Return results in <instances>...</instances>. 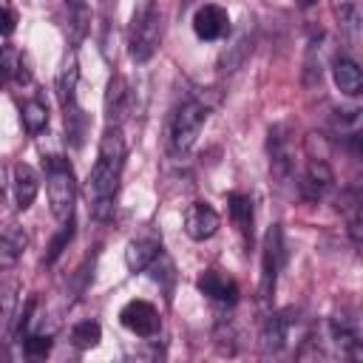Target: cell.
Returning <instances> with one entry per match:
<instances>
[{
  "label": "cell",
  "mask_w": 363,
  "mask_h": 363,
  "mask_svg": "<svg viewBox=\"0 0 363 363\" xmlns=\"http://www.w3.org/2000/svg\"><path fill=\"white\" fill-rule=\"evenodd\" d=\"M122 164H125V139L119 125H108L102 139H99V156L91 167L88 176V201H91V216L96 221H108L116 207V193H119V179H122Z\"/></svg>",
  "instance_id": "obj_1"
},
{
  "label": "cell",
  "mask_w": 363,
  "mask_h": 363,
  "mask_svg": "<svg viewBox=\"0 0 363 363\" xmlns=\"http://www.w3.org/2000/svg\"><path fill=\"white\" fill-rule=\"evenodd\" d=\"M43 170H45V187H48V204L57 221H71L74 213V201H77V179H74V167L68 159L62 156H48L43 159Z\"/></svg>",
  "instance_id": "obj_2"
},
{
  "label": "cell",
  "mask_w": 363,
  "mask_h": 363,
  "mask_svg": "<svg viewBox=\"0 0 363 363\" xmlns=\"http://www.w3.org/2000/svg\"><path fill=\"white\" fill-rule=\"evenodd\" d=\"M207 111L210 108H207V102L201 96H187L182 105L173 108L167 136H170V150L176 156H184L196 145V139H199V133H201V128L207 122Z\"/></svg>",
  "instance_id": "obj_3"
},
{
  "label": "cell",
  "mask_w": 363,
  "mask_h": 363,
  "mask_svg": "<svg viewBox=\"0 0 363 363\" xmlns=\"http://www.w3.org/2000/svg\"><path fill=\"white\" fill-rule=\"evenodd\" d=\"M162 40V17L153 0H145L130 20V31H128V54L133 62H147Z\"/></svg>",
  "instance_id": "obj_4"
},
{
  "label": "cell",
  "mask_w": 363,
  "mask_h": 363,
  "mask_svg": "<svg viewBox=\"0 0 363 363\" xmlns=\"http://www.w3.org/2000/svg\"><path fill=\"white\" fill-rule=\"evenodd\" d=\"M286 261V244H284V230L281 224H272L264 235V255H261V298L269 301L275 295L278 272Z\"/></svg>",
  "instance_id": "obj_5"
},
{
  "label": "cell",
  "mask_w": 363,
  "mask_h": 363,
  "mask_svg": "<svg viewBox=\"0 0 363 363\" xmlns=\"http://www.w3.org/2000/svg\"><path fill=\"white\" fill-rule=\"evenodd\" d=\"M267 153H269V173L278 184H286L295 173V159H292V136L289 125L278 122L267 130Z\"/></svg>",
  "instance_id": "obj_6"
},
{
  "label": "cell",
  "mask_w": 363,
  "mask_h": 363,
  "mask_svg": "<svg viewBox=\"0 0 363 363\" xmlns=\"http://www.w3.org/2000/svg\"><path fill=\"white\" fill-rule=\"evenodd\" d=\"M335 184V173L329 167V162L323 156H309L303 173H301V182H298V193L301 199L306 201H320Z\"/></svg>",
  "instance_id": "obj_7"
},
{
  "label": "cell",
  "mask_w": 363,
  "mask_h": 363,
  "mask_svg": "<svg viewBox=\"0 0 363 363\" xmlns=\"http://www.w3.org/2000/svg\"><path fill=\"white\" fill-rule=\"evenodd\" d=\"M119 320L128 332H133L139 337H153L159 332V309L150 301H142V298L128 301L119 312Z\"/></svg>",
  "instance_id": "obj_8"
},
{
  "label": "cell",
  "mask_w": 363,
  "mask_h": 363,
  "mask_svg": "<svg viewBox=\"0 0 363 363\" xmlns=\"http://www.w3.org/2000/svg\"><path fill=\"white\" fill-rule=\"evenodd\" d=\"M193 31H196L199 40H207V43L227 37L230 34V14H227V9L218 6V3L199 6L196 14H193Z\"/></svg>",
  "instance_id": "obj_9"
},
{
  "label": "cell",
  "mask_w": 363,
  "mask_h": 363,
  "mask_svg": "<svg viewBox=\"0 0 363 363\" xmlns=\"http://www.w3.org/2000/svg\"><path fill=\"white\" fill-rule=\"evenodd\" d=\"M221 227V218L218 213L207 204V201H193L187 210H184V233L193 238V241H207L218 233Z\"/></svg>",
  "instance_id": "obj_10"
},
{
  "label": "cell",
  "mask_w": 363,
  "mask_h": 363,
  "mask_svg": "<svg viewBox=\"0 0 363 363\" xmlns=\"http://www.w3.org/2000/svg\"><path fill=\"white\" fill-rule=\"evenodd\" d=\"M196 286H199L201 295H207V298H213L218 303H235L238 301V284L230 275L218 272V269H204L199 275Z\"/></svg>",
  "instance_id": "obj_11"
},
{
  "label": "cell",
  "mask_w": 363,
  "mask_h": 363,
  "mask_svg": "<svg viewBox=\"0 0 363 363\" xmlns=\"http://www.w3.org/2000/svg\"><path fill=\"white\" fill-rule=\"evenodd\" d=\"M77 82H79V62H77V54L71 51L57 74V96H60V105L65 113H74L79 111L77 105Z\"/></svg>",
  "instance_id": "obj_12"
},
{
  "label": "cell",
  "mask_w": 363,
  "mask_h": 363,
  "mask_svg": "<svg viewBox=\"0 0 363 363\" xmlns=\"http://www.w3.org/2000/svg\"><path fill=\"white\" fill-rule=\"evenodd\" d=\"M11 190H14V204L17 210H28L37 199V190H40V182H37V173L31 164L26 162H17L11 167Z\"/></svg>",
  "instance_id": "obj_13"
},
{
  "label": "cell",
  "mask_w": 363,
  "mask_h": 363,
  "mask_svg": "<svg viewBox=\"0 0 363 363\" xmlns=\"http://www.w3.org/2000/svg\"><path fill=\"white\" fill-rule=\"evenodd\" d=\"M162 255V244L159 238H150V235H139L133 241H128V250H125V264L130 272H147L150 264Z\"/></svg>",
  "instance_id": "obj_14"
},
{
  "label": "cell",
  "mask_w": 363,
  "mask_h": 363,
  "mask_svg": "<svg viewBox=\"0 0 363 363\" xmlns=\"http://www.w3.org/2000/svg\"><path fill=\"white\" fill-rule=\"evenodd\" d=\"M332 79L337 85L340 94L346 96H360L363 94V71L354 60L349 57H337L335 65H332Z\"/></svg>",
  "instance_id": "obj_15"
},
{
  "label": "cell",
  "mask_w": 363,
  "mask_h": 363,
  "mask_svg": "<svg viewBox=\"0 0 363 363\" xmlns=\"http://www.w3.org/2000/svg\"><path fill=\"white\" fill-rule=\"evenodd\" d=\"M125 111H128V85L119 74H113L108 79V91H105V119H108V125H119Z\"/></svg>",
  "instance_id": "obj_16"
},
{
  "label": "cell",
  "mask_w": 363,
  "mask_h": 363,
  "mask_svg": "<svg viewBox=\"0 0 363 363\" xmlns=\"http://www.w3.org/2000/svg\"><path fill=\"white\" fill-rule=\"evenodd\" d=\"M26 244H28V235H26L17 224H9V227L3 230V238H0V267H3V269H11L14 261L23 255Z\"/></svg>",
  "instance_id": "obj_17"
},
{
  "label": "cell",
  "mask_w": 363,
  "mask_h": 363,
  "mask_svg": "<svg viewBox=\"0 0 363 363\" xmlns=\"http://www.w3.org/2000/svg\"><path fill=\"white\" fill-rule=\"evenodd\" d=\"M286 337H289V320L284 315H269L264 320V329H261V349L278 352V349H284Z\"/></svg>",
  "instance_id": "obj_18"
},
{
  "label": "cell",
  "mask_w": 363,
  "mask_h": 363,
  "mask_svg": "<svg viewBox=\"0 0 363 363\" xmlns=\"http://www.w3.org/2000/svg\"><path fill=\"white\" fill-rule=\"evenodd\" d=\"M65 11H68V37L71 45H79L82 37L88 34V23H91V11L85 0H65Z\"/></svg>",
  "instance_id": "obj_19"
},
{
  "label": "cell",
  "mask_w": 363,
  "mask_h": 363,
  "mask_svg": "<svg viewBox=\"0 0 363 363\" xmlns=\"http://www.w3.org/2000/svg\"><path fill=\"white\" fill-rule=\"evenodd\" d=\"M250 51H252V40H250V34H247V28H244V31H238V34L233 37V45H227V48L221 51L218 68H221V71H235V68L250 57Z\"/></svg>",
  "instance_id": "obj_20"
},
{
  "label": "cell",
  "mask_w": 363,
  "mask_h": 363,
  "mask_svg": "<svg viewBox=\"0 0 363 363\" xmlns=\"http://www.w3.org/2000/svg\"><path fill=\"white\" fill-rule=\"evenodd\" d=\"M227 207H230V216L238 227V233L247 238H252V199L247 193H230L227 196Z\"/></svg>",
  "instance_id": "obj_21"
},
{
  "label": "cell",
  "mask_w": 363,
  "mask_h": 363,
  "mask_svg": "<svg viewBox=\"0 0 363 363\" xmlns=\"http://www.w3.org/2000/svg\"><path fill=\"white\" fill-rule=\"evenodd\" d=\"M20 116H23V128H26L31 136L40 133V130L48 125V108H45L43 99H28V102H23Z\"/></svg>",
  "instance_id": "obj_22"
},
{
  "label": "cell",
  "mask_w": 363,
  "mask_h": 363,
  "mask_svg": "<svg viewBox=\"0 0 363 363\" xmlns=\"http://www.w3.org/2000/svg\"><path fill=\"white\" fill-rule=\"evenodd\" d=\"M102 340V326L96 323V320H79V323H74V329H71V343L77 346V349H94L96 343Z\"/></svg>",
  "instance_id": "obj_23"
},
{
  "label": "cell",
  "mask_w": 363,
  "mask_h": 363,
  "mask_svg": "<svg viewBox=\"0 0 363 363\" xmlns=\"http://www.w3.org/2000/svg\"><path fill=\"white\" fill-rule=\"evenodd\" d=\"M346 216H349V235L354 238L357 247H363V190L346 199Z\"/></svg>",
  "instance_id": "obj_24"
},
{
  "label": "cell",
  "mask_w": 363,
  "mask_h": 363,
  "mask_svg": "<svg viewBox=\"0 0 363 363\" xmlns=\"http://www.w3.org/2000/svg\"><path fill=\"white\" fill-rule=\"evenodd\" d=\"M74 238V221H62V227H60V233L54 235V241L48 244V255H45V264L51 267L60 255H62V250L68 247V241Z\"/></svg>",
  "instance_id": "obj_25"
},
{
  "label": "cell",
  "mask_w": 363,
  "mask_h": 363,
  "mask_svg": "<svg viewBox=\"0 0 363 363\" xmlns=\"http://www.w3.org/2000/svg\"><path fill=\"white\" fill-rule=\"evenodd\" d=\"M23 352L31 360H43L51 352V337L48 335H26L23 337Z\"/></svg>",
  "instance_id": "obj_26"
},
{
  "label": "cell",
  "mask_w": 363,
  "mask_h": 363,
  "mask_svg": "<svg viewBox=\"0 0 363 363\" xmlns=\"http://www.w3.org/2000/svg\"><path fill=\"white\" fill-rule=\"evenodd\" d=\"M17 68H23V60L17 62V51L11 48V43H6V48H3V74H6V79H11Z\"/></svg>",
  "instance_id": "obj_27"
},
{
  "label": "cell",
  "mask_w": 363,
  "mask_h": 363,
  "mask_svg": "<svg viewBox=\"0 0 363 363\" xmlns=\"http://www.w3.org/2000/svg\"><path fill=\"white\" fill-rule=\"evenodd\" d=\"M14 23H17V14H14L11 6H6V9H3V34H6V37L14 31Z\"/></svg>",
  "instance_id": "obj_28"
},
{
  "label": "cell",
  "mask_w": 363,
  "mask_h": 363,
  "mask_svg": "<svg viewBox=\"0 0 363 363\" xmlns=\"http://www.w3.org/2000/svg\"><path fill=\"white\" fill-rule=\"evenodd\" d=\"M295 3H298V6H301V9H309V6H315V3H318V0H295Z\"/></svg>",
  "instance_id": "obj_29"
}]
</instances>
